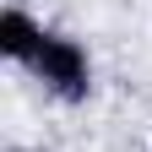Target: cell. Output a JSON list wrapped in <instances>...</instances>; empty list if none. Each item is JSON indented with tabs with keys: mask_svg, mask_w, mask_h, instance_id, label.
<instances>
[{
	"mask_svg": "<svg viewBox=\"0 0 152 152\" xmlns=\"http://www.w3.org/2000/svg\"><path fill=\"white\" fill-rule=\"evenodd\" d=\"M22 76L38 82L54 103H71V109L98 92V60H92L87 38H76L71 27H49L44 44H38V54H33V65Z\"/></svg>",
	"mask_w": 152,
	"mask_h": 152,
	"instance_id": "obj_1",
	"label": "cell"
},
{
	"mask_svg": "<svg viewBox=\"0 0 152 152\" xmlns=\"http://www.w3.org/2000/svg\"><path fill=\"white\" fill-rule=\"evenodd\" d=\"M44 33H49L44 16H33L27 6H16V0H11V6L0 11V60L16 65V71H27L33 54H38V44H44Z\"/></svg>",
	"mask_w": 152,
	"mask_h": 152,
	"instance_id": "obj_2",
	"label": "cell"
},
{
	"mask_svg": "<svg viewBox=\"0 0 152 152\" xmlns=\"http://www.w3.org/2000/svg\"><path fill=\"white\" fill-rule=\"evenodd\" d=\"M0 152H27V147H0Z\"/></svg>",
	"mask_w": 152,
	"mask_h": 152,
	"instance_id": "obj_3",
	"label": "cell"
}]
</instances>
